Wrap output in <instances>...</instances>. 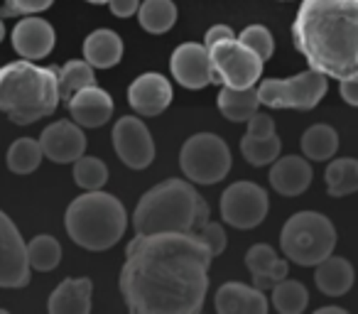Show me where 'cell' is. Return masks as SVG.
Instances as JSON below:
<instances>
[{
	"label": "cell",
	"instance_id": "cell-1",
	"mask_svg": "<svg viewBox=\"0 0 358 314\" xmlns=\"http://www.w3.org/2000/svg\"><path fill=\"white\" fill-rule=\"evenodd\" d=\"M211 250L196 231L138 234L125 248L120 294L133 314H199Z\"/></svg>",
	"mask_w": 358,
	"mask_h": 314
},
{
	"label": "cell",
	"instance_id": "cell-2",
	"mask_svg": "<svg viewBox=\"0 0 358 314\" xmlns=\"http://www.w3.org/2000/svg\"><path fill=\"white\" fill-rule=\"evenodd\" d=\"M292 37L309 69L327 79L358 74V0H302Z\"/></svg>",
	"mask_w": 358,
	"mask_h": 314
},
{
	"label": "cell",
	"instance_id": "cell-3",
	"mask_svg": "<svg viewBox=\"0 0 358 314\" xmlns=\"http://www.w3.org/2000/svg\"><path fill=\"white\" fill-rule=\"evenodd\" d=\"M57 106V66H37L27 59L0 66V113H6L13 123L30 125L52 115Z\"/></svg>",
	"mask_w": 358,
	"mask_h": 314
},
{
	"label": "cell",
	"instance_id": "cell-4",
	"mask_svg": "<svg viewBox=\"0 0 358 314\" xmlns=\"http://www.w3.org/2000/svg\"><path fill=\"white\" fill-rule=\"evenodd\" d=\"M64 226L69 238L81 248L108 250L125 236L128 214L118 197L94 190L71 201Z\"/></svg>",
	"mask_w": 358,
	"mask_h": 314
},
{
	"label": "cell",
	"instance_id": "cell-5",
	"mask_svg": "<svg viewBox=\"0 0 358 314\" xmlns=\"http://www.w3.org/2000/svg\"><path fill=\"white\" fill-rule=\"evenodd\" d=\"M199 194L185 180H167L145 192L133 214L135 234L194 231V211Z\"/></svg>",
	"mask_w": 358,
	"mask_h": 314
},
{
	"label": "cell",
	"instance_id": "cell-6",
	"mask_svg": "<svg viewBox=\"0 0 358 314\" xmlns=\"http://www.w3.org/2000/svg\"><path fill=\"white\" fill-rule=\"evenodd\" d=\"M280 245H282L287 260L302 265V268H314L327 255L334 253L336 229L324 214L299 211V214L289 216L287 224L282 226Z\"/></svg>",
	"mask_w": 358,
	"mask_h": 314
},
{
	"label": "cell",
	"instance_id": "cell-7",
	"mask_svg": "<svg viewBox=\"0 0 358 314\" xmlns=\"http://www.w3.org/2000/svg\"><path fill=\"white\" fill-rule=\"evenodd\" d=\"M179 167L194 185H216L231 170V150L214 133H196L182 145Z\"/></svg>",
	"mask_w": 358,
	"mask_h": 314
},
{
	"label": "cell",
	"instance_id": "cell-8",
	"mask_svg": "<svg viewBox=\"0 0 358 314\" xmlns=\"http://www.w3.org/2000/svg\"><path fill=\"white\" fill-rule=\"evenodd\" d=\"M255 91H258V101L268 108L312 110L327 96L329 79L319 71L307 69L289 79H265Z\"/></svg>",
	"mask_w": 358,
	"mask_h": 314
},
{
	"label": "cell",
	"instance_id": "cell-9",
	"mask_svg": "<svg viewBox=\"0 0 358 314\" xmlns=\"http://www.w3.org/2000/svg\"><path fill=\"white\" fill-rule=\"evenodd\" d=\"M214 71V84H224L231 89H248L263 76V59L250 52L238 40H224L206 47Z\"/></svg>",
	"mask_w": 358,
	"mask_h": 314
},
{
	"label": "cell",
	"instance_id": "cell-10",
	"mask_svg": "<svg viewBox=\"0 0 358 314\" xmlns=\"http://www.w3.org/2000/svg\"><path fill=\"white\" fill-rule=\"evenodd\" d=\"M268 192L255 182H236L221 194V219L234 229H255L268 216Z\"/></svg>",
	"mask_w": 358,
	"mask_h": 314
},
{
	"label": "cell",
	"instance_id": "cell-11",
	"mask_svg": "<svg viewBox=\"0 0 358 314\" xmlns=\"http://www.w3.org/2000/svg\"><path fill=\"white\" fill-rule=\"evenodd\" d=\"M113 148L123 165L130 170H145L155 160V143L148 125L135 115H123L113 125Z\"/></svg>",
	"mask_w": 358,
	"mask_h": 314
},
{
	"label": "cell",
	"instance_id": "cell-12",
	"mask_svg": "<svg viewBox=\"0 0 358 314\" xmlns=\"http://www.w3.org/2000/svg\"><path fill=\"white\" fill-rule=\"evenodd\" d=\"M30 283L25 241L10 216L0 211V287H25Z\"/></svg>",
	"mask_w": 358,
	"mask_h": 314
},
{
	"label": "cell",
	"instance_id": "cell-13",
	"mask_svg": "<svg viewBox=\"0 0 358 314\" xmlns=\"http://www.w3.org/2000/svg\"><path fill=\"white\" fill-rule=\"evenodd\" d=\"M172 76L185 86V89L199 91L214 84V71H211V59L206 45L199 42H185L172 52L169 59Z\"/></svg>",
	"mask_w": 358,
	"mask_h": 314
},
{
	"label": "cell",
	"instance_id": "cell-14",
	"mask_svg": "<svg viewBox=\"0 0 358 314\" xmlns=\"http://www.w3.org/2000/svg\"><path fill=\"white\" fill-rule=\"evenodd\" d=\"M245 123H248V130L241 138V155L253 167H265L273 160H278L282 140L275 133L273 118L265 113H253Z\"/></svg>",
	"mask_w": 358,
	"mask_h": 314
},
{
	"label": "cell",
	"instance_id": "cell-15",
	"mask_svg": "<svg viewBox=\"0 0 358 314\" xmlns=\"http://www.w3.org/2000/svg\"><path fill=\"white\" fill-rule=\"evenodd\" d=\"M37 143H40L42 157L57 162V165H69L86 152L84 130L81 125L69 123V120H57V123L47 125Z\"/></svg>",
	"mask_w": 358,
	"mask_h": 314
},
{
	"label": "cell",
	"instance_id": "cell-16",
	"mask_svg": "<svg viewBox=\"0 0 358 314\" xmlns=\"http://www.w3.org/2000/svg\"><path fill=\"white\" fill-rule=\"evenodd\" d=\"M128 101L135 113L145 115V118H152V115H159L172 104V84L162 74L148 71V74L138 76L130 84Z\"/></svg>",
	"mask_w": 358,
	"mask_h": 314
},
{
	"label": "cell",
	"instance_id": "cell-17",
	"mask_svg": "<svg viewBox=\"0 0 358 314\" xmlns=\"http://www.w3.org/2000/svg\"><path fill=\"white\" fill-rule=\"evenodd\" d=\"M71 118L81 128H101L110 120L113 115V99L108 91L99 89V86H84L79 89L69 101H66Z\"/></svg>",
	"mask_w": 358,
	"mask_h": 314
},
{
	"label": "cell",
	"instance_id": "cell-18",
	"mask_svg": "<svg viewBox=\"0 0 358 314\" xmlns=\"http://www.w3.org/2000/svg\"><path fill=\"white\" fill-rule=\"evenodd\" d=\"M13 47L27 62L45 59L55 50V27L35 15H25L13 30Z\"/></svg>",
	"mask_w": 358,
	"mask_h": 314
},
{
	"label": "cell",
	"instance_id": "cell-19",
	"mask_svg": "<svg viewBox=\"0 0 358 314\" xmlns=\"http://www.w3.org/2000/svg\"><path fill=\"white\" fill-rule=\"evenodd\" d=\"M214 307L219 314H268L270 302L263 290L243 283H226L216 292Z\"/></svg>",
	"mask_w": 358,
	"mask_h": 314
},
{
	"label": "cell",
	"instance_id": "cell-20",
	"mask_svg": "<svg viewBox=\"0 0 358 314\" xmlns=\"http://www.w3.org/2000/svg\"><path fill=\"white\" fill-rule=\"evenodd\" d=\"M270 185L282 197H299L312 185V167L299 155H287L270 162Z\"/></svg>",
	"mask_w": 358,
	"mask_h": 314
},
{
	"label": "cell",
	"instance_id": "cell-21",
	"mask_svg": "<svg viewBox=\"0 0 358 314\" xmlns=\"http://www.w3.org/2000/svg\"><path fill=\"white\" fill-rule=\"evenodd\" d=\"M245 268L253 275V287L270 292L275 283H280L282 278L289 275V265L287 260H282L275 253L273 245L268 243H258L245 253Z\"/></svg>",
	"mask_w": 358,
	"mask_h": 314
},
{
	"label": "cell",
	"instance_id": "cell-22",
	"mask_svg": "<svg viewBox=\"0 0 358 314\" xmlns=\"http://www.w3.org/2000/svg\"><path fill=\"white\" fill-rule=\"evenodd\" d=\"M94 283L89 278H69L55 287L47 309L50 314H89Z\"/></svg>",
	"mask_w": 358,
	"mask_h": 314
},
{
	"label": "cell",
	"instance_id": "cell-23",
	"mask_svg": "<svg viewBox=\"0 0 358 314\" xmlns=\"http://www.w3.org/2000/svg\"><path fill=\"white\" fill-rule=\"evenodd\" d=\"M314 283H317L319 292L327 297H341L351 290L353 285V268L346 258L338 255H327L322 263L314 265Z\"/></svg>",
	"mask_w": 358,
	"mask_h": 314
},
{
	"label": "cell",
	"instance_id": "cell-24",
	"mask_svg": "<svg viewBox=\"0 0 358 314\" xmlns=\"http://www.w3.org/2000/svg\"><path fill=\"white\" fill-rule=\"evenodd\" d=\"M123 59V40L113 30H94L84 40V62L94 69H110Z\"/></svg>",
	"mask_w": 358,
	"mask_h": 314
},
{
	"label": "cell",
	"instance_id": "cell-25",
	"mask_svg": "<svg viewBox=\"0 0 358 314\" xmlns=\"http://www.w3.org/2000/svg\"><path fill=\"white\" fill-rule=\"evenodd\" d=\"M216 104H219V110L234 123H245L253 113H258V91L255 86H248V89H231V86H224L216 96Z\"/></svg>",
	"mask_w": 358,
	"mask_h": 314
},
{
	"label": "cell",
	"instance_id": "cell-26",
	"mask_svg": "<svg viewBox=\"0 0 358 314\" xmlns=\"http://www.w3.org/2000/svg\"><path fill=\"white\" fill-rule=\"evenodd\" d=\"M138 22L150 35H164L177 22V6L172 0H143L138 6Z\"/></svg>",
	"mask_w": 358,
	"mask_h": 314
},
{
	"label": "cell",
	"instance_id": "cell-27",
	"mask_svg": "<svg viewBox=\"0 0 358 314\" xmlns=\"http://www.w3.org/2000/svg\"><path fill=\"white\" fill-rule=\"evenodd\" d=\"M302 152L304 157L314 162H327L338 152V135L331 125L319 123L312 125L307 133L302 135Z\"/></svg>",
	"mask_w": 358,
	"mask_h": 314
},
{
	"label": "cell",
	"instance_id": "cell-28",
	"mask_svg": "<svg viewBox=\"0 0 358 314\" xmlns=\"http://www.w3.org/2000/svg\"><path fill=\"white\" fill-rule=\"evenodd\" d=\"M96 74L94 66L84 59H71L64 66H57V86H59V101H69L84 86H94Z\"/></svg>",
	"mask_w": 358,
	"mask_h": 314
},
{
	"label": "cell",
	"instance_id": "cell-29",
	"mask_svg": "<svg viewBox=\"0 0 358 314\" xmlns=\"http://www.w3.org/2000/svg\"><path fill=\"white\" fill-rule=\"evenodd\" d=\"M270 297H273V307L280 314H302L309 304V292L302 283L297 280L282 278L270 287Z\"/></svg>",
	"mask_w": 358,
	"mask_h": 314
},
{
	"label": "cell",
	"instance_id": "cell-30",
	"mask_svg": "<svg viewBox=\"0 0 358 314\" xmlns=\"http://www.w3.org/2000/svg\"><path fill=\"white\" fill-rule=\"evenodd\" d=\"M327 190L331 197H348L358 190V162L353 157H338L327 167Z\"/></svg>",
	"mask_w": 358,
	"mask_h": 314
},
{
	"label": "cell",
	"instance_id": "cell-31",
	"mask_svg": "<svg viewBox=\"0 0 358 314\" xmlns=\"http://www.w3.org/2000/svg\"><path fill=\"white\" fill-rule=\"evenodd\" d=\"M25 250H27V263H30V268L40 270V273L55 270L62 260L59 241H57L55 236H47V234L35 236V238L25 245Z\"/></svg>",
	"mask_w": 358,
	"mask_h": 314
},
{
	"label": "cell",
	"instance_id": "cell-32",
	"mask_svg": "<svg viewBox=\"0 0 358 314\" xmlns=\"http://www.w3.org/2000/svg\"><path fill=\"white\" fill-rule=\"evenodd\" d=\"M42 162V150L35 138H20L10 145L8 150V167L15 175H30L40 167Z\"/></svg>",
	"mask_w": 358,
	"mask_h": 314
},
{
	"label": "cell",
	"instance_id": "cell-33",
	"mask_svg": "<svg viewBox=\"0 0 358 314\" xmlns=\"http://www.w3.org/2000/svg\"><path fill=\"white\" fill-rule=\"evenodd\" d=\"M74 182L84 192H94L108 182V167L103 165V160L99 157H76L74 160Z\"/></svg>",
	"mask_w": 358,
	"mask_h": 314
},
{
	"label": "cell",
	"instance_id": "cell-34",
	"mask_svg": "<svg viewBox=\"0 0 358 314\" xmlns=\"http://www.w3.org/2000/svg\"><path fill=\"white\" fill-rule=\"evenodd\" d=\"M236 40L241 42V45H245L250 52H255V55L260 57V59H270L275 52V40L273 35H270L268 27L263 25H248L243 32H241V37H236Z\"/></svg>",
	"mask_w": 358,
	"mask_h": 314
},
{
	"label": "cell",
	"instance_id": "cell-35",
	"mask_svg": "<svg viewBox=\"0 0 358 314\" xmlns=\"http://www.w3.org/2000/svg\"><path fill=\"white\" fill-rule=\"evenodd\" d=\"M55 0H6L0 8V17H20V15H37V13L52 8Z\"/></svg>",
	"mask_w": 358,
	"mask_h": 314
},
{
	"label": "cell",
	"instance_id": "cell-36",
	"mask_svg": "<svg viewBox=\"0 0 358 314\" xmlns=\"http://www.w3.org/2000/svg\"><path fill=\"white\" fill-rule=\"evenodd\" d=\"M196 234L201 236V241L206 243V248L211 250V255H221L226 250V231L221 224H214V221H206Z\"/></svg>",
	"mask_w": 358,
	"mask_h": 314
},
{
	"label": "cell",
	"instance_id": "cell-37",
	"mask_svg": "<svg viewBox=\"0 0 358 314\" xmlns=\"http://www.w3.org/2000/svg\"><path fill=\"white\" fill-rule=\"evenodd\" d=\"M338 94L348 106H358V74L338 79Z\"/></svg>",
	"mask_w": 358,
	"mask_h": 314
},
{
	"label": "cell",
	"instance_id": "cell-38",
	"mask_svg": "<svg viewBox=\"0 0 358 314\" xmlns=\"http://www.w3.org/2000/svg\"><path fill=\"white\" fill-rule=\"evenodd\" d=\"M234 37H236V32L231 30L229 25H214V27H209V30H206L204 45H206V47H211V45H216V42L234 40Z\"/></svg>",
	"mask_w": 358,
	"mask_h": 314
},
{
	"label": "cell",
	"instance_id": "cell-39",
	"mask_svg": "<svg viewBox=\"0 0 358 314\" xmlns=\"http://www.w3.org/2000/svg\"><path fill=\"white\" fill-rule=\"evenodd\" d=\"M108 6L115 17H130L138 13L140 0H108Z\"/></svg>",
	"mask_w": 358,
	"mask_h": 314
},
{
	"label": "cell",
	"instance_id": "cell-40",
	"mask_svg": "<svg viewBox=\"0 0 358 314\" xmlns=\"http://www.w3.org/2000/svg\"><path fill=\"white\" fill-rule=\"evenodd\" d=\"M206 221H209V204H206V199H201L199 197V201H196V211H194V231H199Z\"/></svg>",
	"mask_w": 358,
	"mask_h": 314
},
{
	"label": "cell",
	"instance_id": "cell-41",
	"mask_svg": "<svg viewBox=\"0 0 358 314\" xmlns=\"http://www.w3.org/2000/svg\"><path fill=\"white\" fill-rule=\"evenodd\" d=\"M317 314H348V312H346V309H341V307H319Z\"/></svg>",
	"mask_w": 358,
	"mask_h": 314
},
{
	"label": "cell",
	"instance_id": "cell-42",
	"mask_svg": "<svg viewBox=\"0 0 358 314\" xmlns=\"http://www.w3.org/2000/svg\"><path fill=\"white\" fill-rule=\"evenodd\" d=\"M6 40V25H3V17H0V42Z\"/></svg>",
	"mask_w": 358,
	"mask_h": 314
},
{
	"label": "cell",
	"instance_id": "cell-43",
	"mask_svg": "<svg viewBox=\"0 0 358 314\" xmlns=\"http://www.w3.org/2000/svg\"><path fill=\"white\" fill-rule=\"evenodd\" d=\"M86 3H94V6H103V3H108V0H86Z\"/></svg>",
	"mask_w": 358,
	"mask_h": 314
},
{
	"label": "cell",
	"instance_id": "cell-44",
	"mask_svg": "<svg viewBox=\"0 0 358 314\" xmlns=\"http://www.w3.org/2000/svg\"><path fill=\"white\" fill-rule=\"evenodd\" d=\"M0 314H8V309H0Z\"/></svg>",
	"mask_w": 358,
	"mask_h": 314
}]
</instances>
